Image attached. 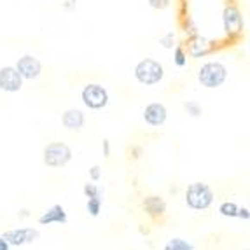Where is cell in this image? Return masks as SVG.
Wrapping results in <instances>:
<instances>
[{
    "instance_id": "6da1fadb",
    "label": "cell",
    "mask_w": 250,
    "mask_h": 250,
    "mask_svg": "<svg viewBox=\"0 0 250 250\" xmlns=\"http://www.w3.org/2000/svg\"><path fill=\"white\" fill-rule=\"evenodd\" d=\"M215 194L213 189L205 182H192L186 189V205L194 212L208 210L213 205Z\"/></svg>"
},
{
    "instance_id": "7a4b0ae2",
    "label": "cell",
    "mask_w": 250,
    "mask_h": 250,
    "mask_svg": "<svg viewBox=\"0 0 250 250\" xmlns=\"http://www.w3.org/2000/svg\"><path fill=\"white\" fill-rule=\"evenodd\" d=\"M228 67L221 62H207L198 70V83L207 89H217L228 81Z\"/></svg>"
},
{
    "instance_id": "3957f363",
    "label": "cell",
    "mask_w": 250,
    "mask_h": 250,
    "mask_svg": "<svg viewBox=\"0 0 250 250\" xmlns=\"http://www.w3.org/2000/svg\"><path fill=\"white\" fill-rule=\"evenodd\" d=\"M133 75L142 86H156L165 79V67L154 58H144L135 65Z\"/></svg>"
},
{
    "instance_id": "277c9868",
    "label": "cell",
    "mask_w": 250,
    "mask_h": 250,
    "mask_svg": "<svg viewBox=\"0 0 250 250\" xmlns=\"http://www.w3.org/2000/svg\"><path fill=\"white\" fill-rule=\"evenodd\" d=\"M42 161L49 168L67 167L72 161V149L63 142H51L42 150Z\"/></svg>"
},
{
    "instance_id": "5b68a950",
    "label": "cell",
    "mask_w": 250,
    "mask_h": 250,
    "mask_svg": "<svg viewBox=\"0 0 250 250\" xmlns=\"http://www.w3.org/2000/svg\"><path fill=\"white\" fill-rule=\"evenodd\" d=\"M81 100H83L84 107H88L89 110H102L108 105L110 96L104 84L89 83L81 91Z\"/></svg>"
},
{
    "instance_id": "8992f818",
    "label": "cell",
    "mask_w": 250,
    "mask_h": 250,
    "mask_svg": "<svg viewBox=\"0 0 250 250\" xmlns=\"http://www.w3.org/2000/svg\"><path fill=\"white\" fill-rule=\"evenodd\" d=\"M222 28H224V34L231 39H236L243 34L245 21H243L242 11L234 4H228L222 11Z\"/></svg>"
},
{
    "instance_id": "52a82bcc",
    "label": "cell",
    "mask_w": 250,
    "mask_h": 250,
    "mask_svg": "<svg viewBox=\"0 0 250 250\" xmlns=\"http://www.w3.org/2000/svg\"><path fill=\"white\" fill-rule=\"evenodd\" d=\"M14 68L23 77V81H34L42 74V63L34 54H23L21 58H18Z\"/></svg>"
},
{
    "instance_id": "ba28073f",
    "label": "cell",
    "mask_w": 250,
    "mask_h": 250,
    "mask_svg": "<svg viewBox=\"0 0 250 250\" xmlns=\"http://www.w3.org/2000/svg\"><path fill=\"white\" fill-rule=\"evenodd\" d=\"M2 236L11 247H23L37 240L39 229H35V228H16V229L5 231Z\"/></svg>"
},
{
    "instance_id": "9c48e42d",
    "label": "cell",
    "mask_w": 250,
    "mask_h": 250,
    "mask_svg": "<svg viewBox=\"0 0 250 250\" xmlns=\"http://www.w3.org/2000/svg\"><path fill=\"white\" fill-rule=\"evenodd\" d=\"M23 88V77L11 65L0 68V91L18 93Z\"/></svg>"
},
{
    "instance_id": "30bf717a",
    "label": "cell",
    "mask_w": 250,
    "mask_h": 250,
    "mask_svg": "<svg viewBox=\"0 0 250 250\" xmlns=\"http://www.w3.org/2000/svg\"><path fill=\"white\" fill-rule=\"evenodd\" d=\"M142 117H144V121H146V125L152 126V128H159V126H163L167 123L168 110H167V107L163 104H159V102H152V104H149L144 108Z\"/></svg>"
},
{
    "instance_id": "8fae6325",
    "label": "cell",
    "mask_w": 250,
    "mask_h": 250,
    "mask_svg": "<svg viewBox=\"0 0 250 250\" xmlns=\"http://www.w3.org/2000/svg\"><path fill=\"white\" fill-rule=\"evenodd\" d=\"M213 51H215V44L210 42L208 39L201 37V35H196L189 41L188 53L191 58H205V56L212 54Z\"/></svg>"
},
{
    "instance_id": "7c38bea8",
    "label": "cell",
    "mask_w": 250,
    "mask_h": 250,
    "mask_svg": "<svg viewBox=\"0 0 250 250\" xmlns=\"http://www.w3.org/2000/svg\"><path fill=\"white\" fill-rule=\"evenodd\" d=\"M68 221V215H67V210L63 205H53L46 212L42 213L39 217V224L41 226H53V224H67Z\"/></svg>"
},
{
    "instance_id": "4fadbf2b",
    "label": "cell",
    "mask_w": 250,
    "mask_h": 250,
    "mask_svg": "<svg viewBox=\"0 0 250 250\" xmlns=\"http://www.w3.org/2000/svg\"><path fill=\"white\" fill-rule=\"evenodd\" d=\"M86 123V116L81 108H67L62 114V125L68 131H81Z\"/></svg>"
},
{
    "instance_id": "5bb4252c",
    "label": "cell",
    "mask_w": 250,
    "mask_h": 250,
    "mask_svg": "<svg viewBox=\"0 0 250 250\" xmlns=\"http://www.w3.org/2000/svg\"><path fill=\"white\" fill-rule=\"evenodd\" d=\"M142 207H144V210H146L147 215L154 217V219L163 217L165 213H167V203H165V200H163L161 196H156V194L147 196L146 200H144Z\"/></svg>"
},
{
    "instance_id": "9a60e30c",
    "label": "cell",
    "mask_w": 250,
    "mask_h": 250,
    "mask_svg": "<svg viewBox=\"0 0 250 250\" xmlns=\"http://www.w3.org/2000/svg\"><path fill=\"white\" fill-rule=\"evenodd\" d=\"M163 250H194V245L184 238H171L167 242V245L163 247Z\"/></svg>"
},
{
    "instance_id": "2e32d148",
    "label": "cell",
    "mask_w": 250,
    "mask_h": 250,
    "mask_svg": "<svg viewBox=\"0 0 250 250\" xmlns=\"http://www.w3.org/2000/svg\"><path fill=\"white\" fill-rule=\"evenodd\" d=\"M219 213L222 217H228V219H236L238 215V205L234 201H224L219 207Z\"/></svg>"
},
{
    "instance_id": "e0dca14e",
    "label": "cell",
    "mask_w": 250,
    "mask_h": 250,
    "mask_svg": "<svg viewBox=\"0 0 250 250\" xmlns=\"http://www.w3.org/2000/svg\"><path fill=\"white\" fill-rule=\"evenodd\" d=\"M173 63H175L179 68H184L188 65V51L184 49L182 46L173 47Z\"/></svg>"
},
{
    "instance_id": "ac0fdd59",
    "label": "cell",
    "mask_w": 250,
    "mask_h": 250,
    "mask_svg": "<svg viewBox=\"0 0 250 250\" xmlns=\"http://www.w3.org/2000/svg\"><path fill=\"white\" fill-rule=\"evenodd\" d=\"M86 210L91 217H98L102 212V198H88Z\"/></svg>"
},
{
    "instance_id": "d6986e66",
    "label": "cell",
    "mask_w": 250,
    "mask_h": 250,
    "mask_svg": "<svg viewBox=\"0 0 250 250\" xmlns=\"http://www.w3.org/2000/svg\"><path fill=\"white\" fill-rule=\"evenodd\" d=\"M184 108H186V112H188L191 117H200L201 114H203V108H201V105L198 104L196 100L184 102Z\"/></svg>"
},
{
    "instance_id": "ffe728a7",
    "label": "cell",
    "mask_w": 250,
    "mask_h": 250,
    "mask_svg": "<svg viewBox=\"0 0 250 250\" xmlns=\"http://www.w3.org/2000/svg\"><path fill=\"white\" fill-rule=\"evenodd\" d=\"M83 192H84V196L86 198H102V189L96 186L95 182H88V184H84V188H83Z\"/></svg>"
},
{
    "instance_id": "44dd1931",
    "label": "cell",
    "mask_w": 250,
    "mask_h": 250,
    "mask_svg": "<svg viewBox=\"0 0 250 250\" xmlns=\"http://www.w3.org/2000/svg\"><path fill=\"white\" fill-rule=\"evenodd\" d=\"M159 44H161L165 49H173V47L177 46L175 44V34H173V32L165 34L163 37H159Z\"/></svg>"
},
{
    "instance_id": "7402d4cb",
    "label": "cell",
    "mask_w": 250,
    "mask_h": 250,
    "mask_svg": "<svg viewBox=\"0 0 250 250\" xmlns=\"http://www.w3.org/2000/svg\"><path fill=\"white\" fill-rule=\"evenodd\" d=\"M147 4L152 9H156V11H163V9L170 7L171 0H147Z\"/></svg>"
},
{
    "instance_id": "603a6c76",
    "label": "cell",
    "mask_w": 250,
    "mask_h": 250,
    "mask_svg": "<svg viewBox=\"0 0 250 250\" xmlns=\"http://www.w3.org/2000/svg\"><path fill=\"white\" fill-rule=\"evenodd\" d=\"M100 179H102V168L98 167V165L89 168V180H91V182H98Z\"/></svg>"
},
{
    "instance_id": "cb8c5ba5",
    "label": "cell",
    "mask_w": 250,
    "mask_h": 250,
    "mask_svg": "<svg viewBox=\"0 0 250 250\" xmlns=\"http://www.w3.org/2000/svg\"><path fill=\"white\" fill-rule=\"evenodd\" d=\"M238 219H242V221L249 222L250 221V210L247 207H238Z\"/></svg>"
},
{
    "instance_id": "d4e9b609",
    "label": "cell",
    "mask_w": 250,
    "mask_h": 250,
    "mask_svg": "<svg viewBox=\"0 0 250 250\" xmlns=\"http://www.w3.org/2000/svg\"><path fill=\"white\" fill-rule=\"evenodd\" d=\"M62 7L65 9V11H74V9L77 7V0H63Z\"/></svg>"
},
{
    "instance_id": "484cf974",
    "label": "cell",
    "mask_w": 250,
    "mask_h": 250,
    "mask_svg": "<svg viewBox=\"0 0 250 250\" xmlns=\"http://www.w3.org/2000/svg\"><path fill=\"white\" fill-rule=\"evenodd\" d=\"M104 154H105V158H108V156H110V142H108L107 138L104 140Z\"/></svg>"
},
{
    "instance_id": "4316f807",
    "label": "cell",
    "mask_w": 250,
    "mask_h": 250,
    "mask_svg": "<svg viewBox=\"0 0 250 250\" xmlns=\"http://www.w3.org/2000/svg\"><path fill=\"white\" fill-rule=\"evenodd\" d=\"M9 249H11V245L5 242L4 236H0V250H9Z\"/></svg>"
},
{
    "instance_id": "83f0119b",
    "label": "cell",
    "mask_w": 250,
    "mask_h": 250,
    "mask_svg": "<svg viewBox=\"0 0 250 250\" xmlns=\"http://www.w3.org/2000/svg\"><path fill=\"white\" fill-rule=\"evenodd\" d=\"M245 250H249V249H245Z\"/></svg>"
}]
</instances>
